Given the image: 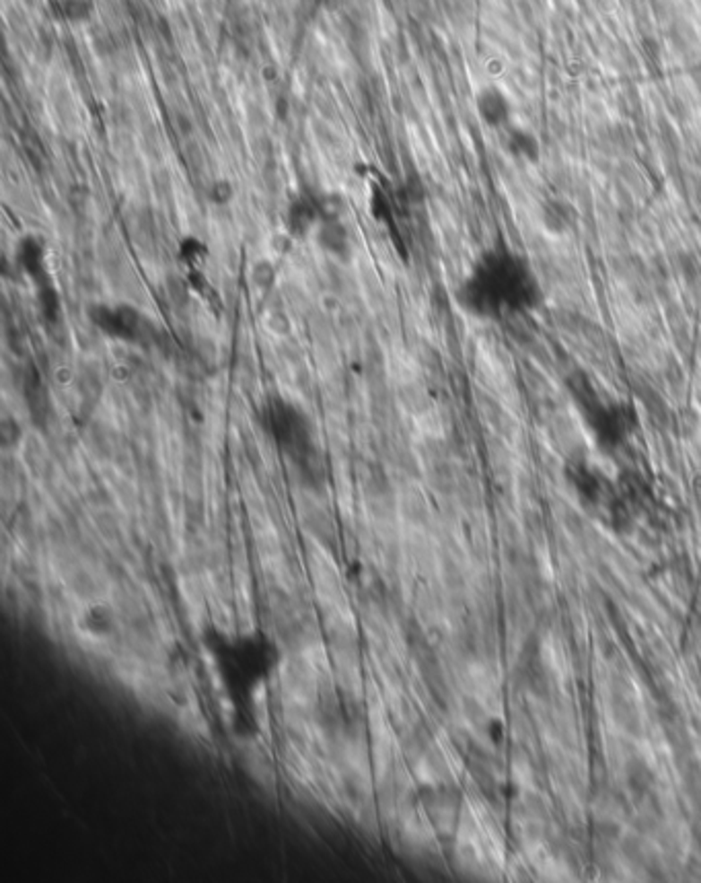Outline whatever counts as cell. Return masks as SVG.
Segmentation results:
<instances>
[{
    "label": "cell",
    "mask_w": 701,
    "mask_h": 883,
    "mask_svg": "<svg viewBox=\"0 0 701 883\" xmlns=\"http://www.w3.org/2000/svg\"><path fill=\"white\" fill-rule=\"evenodd\" d=\"M200 241L198 240H186L179 245V256L184 258V262H194L200 254Z\"/></svg>",
    "instance_id": "cell-15"
},
{
    "label": "cell",
    "mask_w": 701,
    "mask_h": 883,
    "mask_svg": "<svg viewBox=\"0 0 701 883\" xmlns=\"http://www.w3.org/2000/svg\"><path fill=\"white\" fill-rule=\"evenodd\" d=\"M210 192H212L210 194L212 202H216V205H224V202H229L230 196H233V188H230L229 181H216Z\"/></svg>",
    "instance_id": "cell-14"
},
{
    "label": "cell",
    "mask_w": 701,
    "mask_h": 883,
    "mask_svg": "<svg viewBox=\"0 0 701 883\" xmlns=\"http://www.w3.org/2000/svg\"><path fill=\"white\" fill-rule=\"evenodd\" d=\"M469 275L494 299L502 318L506 313L537 310L543 299L541 284L531 264L506 245H494L483 251Z\"/></svg>",
    "instance_id": "cell-1"
},
{
    "label": "cell",
    "mask_w": 701,
    "mask_h": 883,
    "mask_svg": "<svg viewBox=\"0 0 701 883\" xmlns=\"http://www.w3.org/2000/svg\"><path fill=\"white\" fill-rule=\"evenodd\" d=\"M89 319L100 332L122 342H140L151 336V321L134 305H93L89 310Z\"/></svg>",
    "instance_id": "cell-2"
},
{
    "label": "cell",
    "mask_w": 701,
    "mask_h": 883,
    "mask_svg": "<svg viewBox=\"0 0 701 883\" xmlns=\"http://www.w3.org/2000/svg\"><path fill=\"white\" fill-rule=\"evenodd\" d=\"M679 429L685 437H691L699 429V416L693 410H685L679 415Z\"/></svg>",
    "instance_id": "cell-12"
},
{
    "label": "cell",
    "mask_w": 701,
    "mask_h": 883,
    "mask_svg": "<svg viewBox=\"0 0 701 883\" xmlns=\"http://www.w3.org/2000/svg\"><path fill=\"white\" fill-rule=\"evenodd\" d=\"M475 114L489 130L504 132L515 124V105L506 91L498 85H486L475 93Z\"/></svg>",
    "instance_id": "cell-3"
},
{
    "label": "cell",
    "mask_w": 701,
    "mask_h": 883,
    "mask_svg": "<svg viewBox=\"0 0 701 883\" xmlns=\"http://www.w3.org/2000/svg\"><path fill=\"white\" fill-rule=\"evenodd\" d=\"M626 776H627L629 789H632L637 797H646L652 793V787H654V773H652L650 766L644 760H629L626 766Z\"/></svg>",
    "instance_id": "cell-9"
},
{
    "label": "cell",
    "mask_w": 701,
    "mask_h": 883,
    "mask_svg": "<svg viewBox=\"0 0 701 883\" xmlns=\"http://www.w3.org/2000/svg\"><path fill=\"white\" fill-rule=\"evenodd\" d=\"M254 283L259 286L262 291H270V289H274V284H276V268L272 266L270 262H257L254 266Z\"/></svg>",
    "instance_id": "cell-10"
},
{
    "label": "cell",
    "mask_w": 701,
    "mask_h": 883,
    "mask_svg": "<svg viewBox=\"0 0 701 883\" xmlns=\"http://www.w3.org/2000/svg\"><path fill=\"white\" fill-rule=\"evenodd\" d=\"M65 15L73 21H81L87 17L85 0H65Z\"/></svg>",
    "instance_id": "cell-13"
},
{
    "label": "cell",
    "mask_w": 701,
    "mask_h": 883,
    "mask_svg": "<svg viewBox=\"0 0 701 883\" xmlns=\"http://www.w3.org/2000/svg\"><path fill=\"white\" fill-rule=\"evenodd\" d=\"M593 834H594V838L599 840V843L611 844V843H617V840L621 838V828H619V824L611 822V819H601V822L594 824Z\"/></svg>",
    "instance_id": "cell-11"
},
{
    "label": "cell",
    "mask_w": 701,
    "mask_h": 883,
    "mask_svg": "<svg viewBox=\"0 0 701 883\" xmlns=\"http://www.w3.org/2000/svg\"><path fill=\"white\" fill-rule=\"evenodd\" d=\"M502 135H504V149H506L508 155L518 161V163L535 165L541 161V153H543L541 140H539L535 132L527 128V126L513 124L508 126Z\"/></svg>",
    "instance_id": "cell-5"
},
{
    "label": "cell",
    "mask_w": 701,
    "mask_h": 883,
    "mask_svg": "<svg viewBox=\"0 0 701 883\" xmlns=\"http://www.w3.org/2000/svg\"><path fill=\"white\" fill-rule=\"evenodd\" d=\"M580 213L570 200L550 196L539 205V223L541 229L551 237H566L578 227Z\"/></svg>",
    "instance_id": "cell-4"
},
{
    "label": "cell",
    "mask_w": 701,
    "mask_h": 883,
    "mask_svg": "<svg viewBox=\"0 0 701 883\" xmlns=\"http://www.w3.org/2000/svg\"><path fill=\"white\" fill-rule=\"evenodd\" d=\"M319 223L321 205L317 198H313V196H299L297 200H292L289 214H286V225H289L292 235L303 237L315 225H319Z\"/></svg>",
    "instance_id": "cell-7"
},
{
    "label": "cell",
    "mask_w": 701,
    "mask_h": 883,
    "mask_svg": "<svg viewBox=\"0 0 701 883\" xmlns=\"http://www.w3.org/2000/svg\"><path fill=\"white\" fill-rule=\"evenodd\" d=\"M15 258H17V262L21 268H23L27 272V276H31L35 283L39 284V289L41 286H46V284H50L48 283V275H46V248H44V243H41L38 237H23V240L19 241L17 245V249H15Z\"/></svg>",
    "instance_id": "cell-6"
},
{
    "label": "cell",
    "mask_w": 701,
    "mask_h": 883,
    "mask_svg": "<svg viewBox=\"0 0 701 883\" xmlns=\"http://www.w3.org/2000/svg\"><path fill=\"white\" fill-rule=\"evenodd\" d=\"M317 243L321 245V249L340 258V260H346L350 256V235L340 219H325L319 223Z\"/></svg>",
    "instance_id": "cell-8"
},
{
    "label": "cell",
    "mask_w": 701,
    "mask_h": 883,
    "mask_svg": "<svg viewBox=\"0 0 701 883\" xmlns=\"http://www.w3.org/2000/svg\"><path fill=\"white\" fill-rule=\"evenodd\" d=\"M489 738H492L494 744H502V739H504V725L500 723V721H494L492 727H489Z\"/></svg>",
    "instance_id": "cell-16"
}]
</instances>
